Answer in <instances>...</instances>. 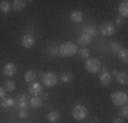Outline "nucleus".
Here are the masks:
<instances>
[{"label": "nucleus", "mask_w": 128, "mask_h": 123, "mask_svg": "<svg viewBox=\"0 0 128 123\" xmlns=\"http://www.w3.org/2000/svg\"><path fill=\"white\" fill-rule=\"evenodd\" d=\"M78 49H79V47L75 44V42L66 41L59 47V53L64 57H71V56H75V55H76Z\"/></svg>", "instance_id": "1"}, {"label": "nucleus", "mask_w": 128, "mask_h": 123, "mask_svg": "<svg viewBox=\"0 0 128 123\" xmlns=\"http://www.w3.org/2000/svg\"><path fill=\"white\" fill-rule=\"evenodd\" d=\"M72 118L75 119V120L78 122H83L87 119V116H89V108H87L86 105H82V104H78V105H75L74 108H72Z\"/></svg>", "instance_id": "2"}, {"label": "nucleus", "mask_w": 128, "mask_h": 123, "mask_svg": "<svg viewBox=\"0 0 128 123\" xmlns=\"http://www.w3.org/2000/svg\"><path fill=\"white\" fill-rule=\"evenodd\" d=\"M84 69L91 74H96V73L101 71L102 64L100 62V59H97V57H89L86 60V63H84Z\"/></svg>", "instance_id": "3"}, {"label": "nucleus", "mask_w": 128, "mask_h": 123, "mask_svg": "<svg viewBox=\"0 0 128 123\" xmlns=\"http://www.w3.org/2000/svg\"><path fill=\"white\" fill-rule=\"evenodd\" d=\"M110 101L117 107H123V105H127L128 96H127L126 92H114L110 96Z\"/></svg>", "instance_id": "4"}, {"label": "nucleus", "mask_w": 128, "mask_h": 123, "mask_svg": "<svg viewBox=\"0 0 128 123\" xmlns=\"http://www.w3.org/2000/svg\"><path fill=\"white\" fill-rule=\"evenodd\" d=\"M41 79H42L44 86H46V88H53V86H56L57 82H59V77H57L54 73H45V74H42Z\"/></svg>", "instance_id": "5"}, {"label": "nucleus", "mask_w": 128, "mask_h": 123, "mask_svg": "<svg viewBox=\"0 0 128 123\" xmlns=\"http://www.w3.org/2000/svg\"><path fill=\"white\" fill-rule=\"evenodd\" d=\"M100 32H101L102 36H105V37L113 36L116 33V26H114V23H112L108 21V22H104L101 26H100Z\"/></svg>", "instance_id": "6"}, {"label": "nucleus", "mask_w": 128, "mask_h": 123, "mask_svg": "<svg viewBox=\"0 0 128 123\" xmlns=\"http://www.w3.org/2000/svg\"><path fill=\"white\" fill-rule=\"evenodd\" d=\"M29 93L32 94V97H38L42 94V92H44V88H42L41 84H38V82H32V84H29Z\"/></svg>", "instance_id": "7"}, {"label": "nucleus", "mask_w": 128, "mask_h": 123, "mask_svg": "<svg viewBox=\"0 0 128 123\" xmlns=\"http://www.w3.org/2000/svg\"><path fill=\"white\" fill-rule=\"evenodd\" d=\"M112 74L108 71V70H105L102 67L101 69V74H100V82H101V85L104 86H109L110 85V82H112Z\"/></svg>", "instance_id": "8"}, {"label": "nucleus", "mask_w": 128, "mask_h": 123, "mask_svg": "<svg viewBox=\"0 0 128 123\" xmlns=\"http://www.w3.org/2000/svg\"><path fill=\"white\" fill-rule=\"evenodd\" d=\"M20 44H22V47L26 48V49L33 48V47L36 45V38H34V36H32V34H25V36L22 37V40H20Z\"/></svg>", "instance_id": "9"}, {"label": "nucleus", "mask_w": 128, "mask_h": 123, "mask_svg": "<svg viewBox=\"0 0 128 123\" xmlns=\"http://www.w3.org/2000/svg\"><path fill=\"white\" fill-rule=\"evenodd\" d=\"M29 107V100L25 94H18V97L15 98V108L20 109V108H27Z\"/></svg>", "instance_id": "10"}, {"label": "nucleus", "mask_w": 128, "mask_h": 123, "mask_svg": "<svg viewBox=\"0 0 128 123\" xmlns=\"http://www.w3.org/2000/svg\"><path fill=\"white\" fill-rule=\"evenodd\" d=\"M18 69H16V64L15 63H7L4 67H3V73H4L6 77H8V78H11V77H14L15 74H16Z\"/></svg>", "instance_id": "11"}, {"label": "nucleus", "mask_w": 128, "mask_h": 123, "mask_svg": "<svg viewBox=\"0 0 128 123\" xmlns=\"http://www.w3.org/2000/svg\"><path fill=\"white\" fill-rule=\"evenodd\" d=\"M0 107L4 109H10V108H14L15 107V98L12 97H4L0 100Z\"/></svg>", "instance_id": "12"}, {"label": "nucleus", "mask_w": 128, "mask_h": 123, "mask_svg": "<svg viewBox=\"0 0 128 123\" xmlns=\"http://www.w3.org/2000/svg\"><path fill=\"white\" fill-rule=\"evenodd\" d=\"M91 42V38L87 34H84V33H82L80 36L78 37V42H76V45L78 47H80V48H86L87 45H89Z\"/></svg>", "instance_id": "13"}, {"label": "nucleus", "mask_w": 128, "mask_h": 123, "mask_svg": "<svg viewBox=\"0 0 128 123\" xmlns=\"http://www.w3.org/2000/svg\"><path fill=\"white\" fill-rule=\"evenodd\" d=\"M83 33L87 34L91 40H93L94 37H97V34H98V30H97V27L93 26V25H87V26L83 27Z\"/></svg>", "instance_id": "14"}, {"label": "nucleus", "mask_w": 128, "mask_h": 123, "mask_svg": "<svg viewBox=\"0 0 128 123\" xmlns=\"http://www.w3.org/2000/svg\"><path fill=\"white\" fill-rule=\"evenodd\" d=\"M26 3H27V2H25V0H14V2H11V7H12V11L19 12V11L25 10Z\"/></svg>", "instance_id": "15"}, {"label": "nucleus", "mask_w": 128, "mask_h": 123, "mask_svg": "<svg viewBox=\"0 0 128 123\" xmlns=\"http://www.w3.org/2000/svg\"><path fill=\"white\" fill-rule=\"evenodd\" d=\"M46 119H48V122L49 123H57L60 120V112L59 111H50V112H48V115H46Z\"/></svg>", "instance_id": "16"}, {"label": "nucleus", "mask_w": 128, "mask_h": 123, "mask_svg": "<svg viewBox=\"0 0 128 123\" xmlns=\"http://www.w3.org/2000/svg\"><path fill=\"white\" fill-rule=\"evenodd\" d=\"M42 104H44V100H42L40 96H38V97H32V98L29 100V105L32 107V108H36V109H37V108H41Z\"/></svg>", "instance_id": "17"}, {"label": "nucleus", "mask_w": 128, "mask_h": 123, "mask_svg": "<svg viewBox=\"0 0 128 123\" xmlns=\"http://www.w3.org/2000/svg\"><path fill=\"white\" fill-rule=\"evenodd\" d=\"M116 81L120 85H127L128 84V74L126 71H118L116 74Z\"/></svg>", "instance_id": "18"}, {"label": "nucleus", "mask_w": 128, "mask_h": 123, "mask_svg": "<svg viewBox=\"0 0 128 123\" xmlns=\"http://www.w3.org/2000/svg\"><path fill=\"white\" fill-rule=\"evenodd\" d=\"M12 7H11V2H7V0H0V12L3 14H8L11 12Z\"/></svg>", "instance_id": "19"}, {"label": "nucleus", "mask_w": 128, "mask_h": 123, "mask_svg": "<svg viewBox=\"0 0 128 123\" xmlns=\"http://www.w3.org/2000/svg\"><path fill=\"white\" fill-rule=\"evenodd\" d=\"M71 21L74 23H80L82 21H83V14H82V11L79 10H74L71 12Z\"/></svg>", "instance_id": "20"}, {"label": "nucleus", "mask_w": 128, "mask_h": 123, "mask_svg": "<svg viewBox=\"0 0 128 123\" xmlns=\"http://www.w3.org/2000/svg\"><path fill=\"white\" fill-rule=\"evenodd\" d=\"M118 14L123 18H126L128 15V2L127 0H124V2L120 3V6H118Z\"/></svg>", "instance_id": "21"}, {"label": "nucleus", "mask_w": 128, "mask_h": 123, "mask_svg": "<svg viewBox=\"0 0 128 123\" xmlns=\"http://www.w3.org/2000/svg\"><path fill=\"white\" fill-rule=\"evenodd\" d=\"M36 78H37V71H36V70H29V71H26V74H25V81L26 82L32 84V82L36 81Z\"/></svg>", "instance_id": "22"}, {"label": "nucleus", "mask_w": 128, "mask_h": 123, "mask_svg": "<svg viewBox=\"0 0 128 123\" xmlns=\"http://www.w3.org/2000/svg\"><path fill=\"white\" fill-rule=\"evenodd\" d=\"M59 79H60V81H63L64 84H71L72 79H74V74L70 73V71H66V73H63L62 75H60Z\"/></svg>", "instance_id": "23"}, {"label": "nucleus", "mask_w": 128, "mask_h": 123, "mask_svg": "<svg viewBox=\"0 0 128 123\" xmlns=\"http://www.w3.org/2000/svg\"><path fill=\"white\" fill-rule=\"evenodd\" d=\"M117 56H118V60H120V62L127 63V62H128V49L127 48H121L120 51H118Z\"/></svg>", "instance_id": "24"}, {"label": "nucleus", "mask_w": 128, "mask_h": 123, "mask_svg": "<svg viewBox=\"0 0 128 123\" xmlns=\"http://www.w3.org/2000/svg\"><path fill=\"white\" fill-rule=\"evenodd\" d=\"M78 53H79V57L83 59V60H87L90 57V52H89V49H87V48H79L78 49Z\"/></svg>", "instance_id": "25"}, {"label": "nucleus", "mask_w": 128, "mask_h": 123, "mask_svg": "<svg viewBox=\"0 0 128 123\" xmlns=\"http://www.w3.org/2000/svg\"><path fill=\"white\" fill-rule=\"evenodd\" d=\"M109 49H110V52H112V53H118V51L121 49L120 42H117V41L110 42V44H109Z\"/></svg>", "instance_id": "26"}, {"label": "nucleus", "mask_w": 128, "mask_h": 123, "mask_svg": "<svg viewBox=\"0 0 128 123\" xmlns=\"http://www.w3.org/2000/svg\"><path fill=\"white\" fill-rule=\"evenodd\" d=\"M4 89H6L7 92H14L15 89H16V85H15L14 81L8 79V81H6V84H4Z\"/></svg>", "instance_id": "27"}, {"label": "nucleus", "mask_w": 128, "mask_h": 123, "mask_svg": "<svg viewBox=\"0 0 128 123\" xmlns=\"http://www.w3.org/2000/svg\"><path fill=\"white\" fill-rule=\"evenodd\" d=\"M18 116H19L20 119H26L27 116H29V108H20V109H18Z\"/></svg>", "instance_id": "28"}, {"label": "nucleus", "mask_w": 128, "mask_h": 123, "mask_svg": "<svg viewBox=\"0 0 128 123\" xmlns=\"http://www.w3.org/2000/svg\"><path fill=\"white\" fill-rule=\"evenodd\" d=\"M120 112H121V116H123V118H127L128 116V107L127 105H123V107H120Z\"/></svg>", "instance_id": "29"}, {"label": "nucleus", "mask_w": 128, "mask_h": 123, "mask_svg": "<svg viewBox=\"0 0 128 123\" xmlns=\"http://www.w3.org/2000/svg\"><path fill=\"white\" fill-rule=\"evenodd\" d=\"M123 23H124V18L118 15L117 19H116V25H117V26H123ZM116 25H114V26H116Z\"/></svg>", "instance_id": "30"}, {"label": "nucleus", "mask_w": 128, "mask_h": 123, "mask_svg": "<svg viewBox=\"0 0 128 123\" xmlns=\"http://www.w3.org/2000/svg\"><path fill=\"white\" fill-rule=\"evenodd\" d=\"M6 92H7V90L4 89V86H0V100L6 97Z\"/></svg>", "instance_id": "31"}, {"label": "nucleus", "mask_w": 128, "mask_h": 123, "mask_svg": "<svg viewBox=\"0 0 128 123\" xmlns=\"http://www.w3.org/2000/svg\"><path fill=\"white\" fill-rule=\"evenodd\" d=\"M40 97H41L42 100H45V98H48V93H46V92H42V94Z\"/></svg>", "instance_id": "32"}, {"label": "nucleus", "mask_w": 128, "mask_h": 123, "mask_svg": "<svg viewBox=\"0 0 128 123\" xmlns=\"http://www.w3.org/2000/svg\"><path fill=\"white\" fill-rule=\"evenodd\" d=\"M114 123H124V120L121 118H116L114 119Z\"/></svg>", "instance_id": "33"}]
</instances>
